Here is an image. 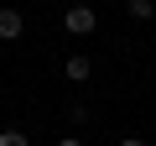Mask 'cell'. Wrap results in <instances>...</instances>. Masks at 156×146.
<instances>
[{
  "label": "cell",
  "mask_w": 156,
  "mask_h": 146,
  "mask_svg": "<svg viewBox=\"0 0 156 146\" xmlns=\"http://www.w3.org/2000/svg\"><path fill=\"white\" fill-rule=\"evenodd\" d=\"M94 26H99V16H94V5H83V0L62 11V31H68V37H89Z\"/></svg>",
  "instance_id": "obj_1"
},
{
  "label": "cell",
  "mask_w": 156,
  "mask_h": 146,
  "mask_svg": "<svg viewBox=\"0 0 156 146\" xmlns=\"http://www.w3.org/2000/svg\"><path fill=\"white\" fill-rule=\"evenodd\" d=\"M62 73H68V84H83V78H89V73H94V63H89L83 52H73V57L62 63Z\"/></svg>",
  "instance_id": "obj_2"
},
{
  "label": "cell",
  "mask_w": 156,
  "mask_h": 146,
  "mask_svg": "<svg viewBox=\"0 0 156 146\" xmlns=\"http://www.w3.org/2000/svg\"><path fill=\"white\" fill-rule=\"evenodd\" d=\"M21 26H26V21H21V11H11V5L0 11V42H16V37H21Z\"/></svg>",
  "instance_id": "obj_3"
},
{
  "label": "cell",
  "mask_w": 156,
  "mask_h": 146,
  "mask_svg": "<svg viewBox=\"0 0 156 146\" xmlns=\"http://www.w3.org/2000/svg\"><path fill=\"white\" fill-rule=\"evenodd\" d=\"M125 11H130L135 21H151V16H156V0H125Z\"/></svg>",
  "instance_id": "obj_4"
},
{
  "label": "cell",
  "mask_w": 156,
  "mask_h": 146,
  "mask_svg": "<svg viewBox=\"0 0 156 146\" xmlns=\"http://www.w3.org/2000/svg\"><path fill=\"white\" fill-rule=\"evenodd\" d=\"M0 146H31V141H26V130H11L5 125V130H0Z\"/></svg>",
  "instance_id": "obj_5"
},
{
  "label": "cell",
  "mask_w": 156,
  "mask_h": 146,
  "mask_svg": "<svg viewBox=\"0 0 156 146\" xmlns=\"http://www.w3.org/2000/svg\"><path fill=\"white\" fill-rule=\"evenodd\" d=\"M57 146H83V141H78V136H62V141H57Z\"/></svg>",
  "instance_id": "obj_6"
},
{
  "label": "cell",
  "mask_w": 156,
  "mask_h": 146,
  "mask_svg": "<svg viewBox=\"0 0 156 146\" xmlns=\"http://www.w3.org/2000/svg\"><path fill=\"white\" fill-rule=\"evenodd\" d=\"M120 146H146V141H140V136H125V141H120Z\"/></svg>",
  "instance_id": "obj_7"
}]
</instances>
